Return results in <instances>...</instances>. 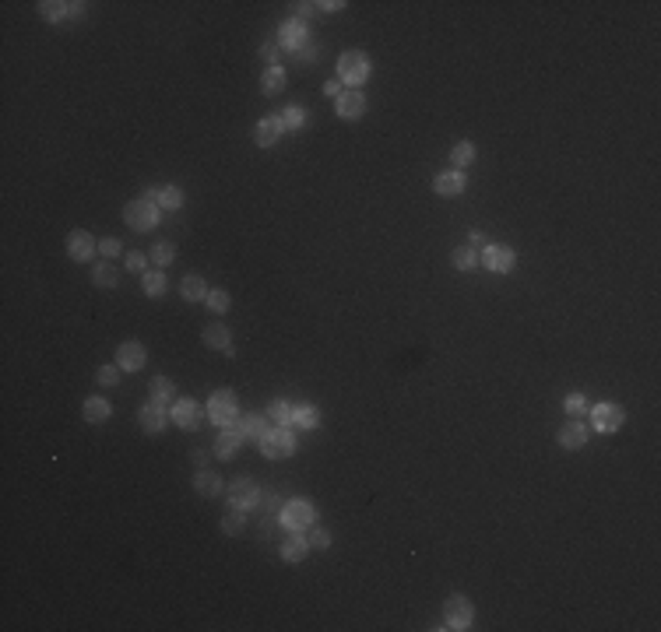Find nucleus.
<instances>
[{"instance_id": "2eb2a0df", "label": "nucleus", "mask_w": 661, "mask_h": 632, "mask_svg": "<svg viewBox=\"0 0 661 632\" xmlns=\"http://www.w3.org/2000/svg\"><path fill=\"white\" fill-rule=\"evenodd\" d=\"M433 190H436L440 197H461V193H465V176H461V169L440 173L433 179Z\"/></svg>"}, {"instance_id": "7c9ffc66", "label": "nucleus", "mask_w": 661, "mask_h": 632, "mask_svg": "<svg viewBox=\"0 0 661 632\" xmlns=\"http://www.w3.org/2000/svg\"><path fill=\"white\" fill-rule=\"evenodd\" d=\"M148 394H152V401L166 404V401H173L176 387H173V380H166V376H155V380L148 383Z\"/></svg>"}, {"instance_id": "a878e982", "label": "nucleus", "mask_w": 661, "mask_h": 632, "mask_svg": "<svg viewBox=\"0 0 661 632\" xmlns=\"http://www.w3.org/2000/svg\"><path fill=\"white\" fill-rule=\"evenodd\" d=\"M141 288H144V295H148V299H159V295H166L169 282H166V274H162V271H144V274H141Z\"/></svg>"}, {"instance_id": "b1692460", "label": "nucleus", "mask_w": 661, "mask_h": 632, "mask_svg": "<svg viewBox=\"0 0 661 632\" xmlns=\"http://www.w3.org/2000/svg\"><path fill=\"white\" fill-rule=\"evenodd\" d=\"M208 291H211V288L204 285L201 274H186V278L180 282V295L186 299V302H201V299H208Z\"/></svg>"}, {"instance_id": "6ab92c4d", "label": "nucleus", "mask_w": 661, "mask_h": 632, "mask_svg": "<svg viewBox=\"0 0 661 632\" xmlns=\"http://www.w3.org/2000/svg\"><path fill=\"white\" fill-rule=\"evenodd\" d=\"M222 478H218V471H211V467H204V471H197V478H194V488H197V496H204V499H215L218 492H222Z\"/></svg>"}, {"instance_id": "20e7f679", "label": "nucleus", "mask_w": 661, "mask_h": 632, "mask_svg": "<svg viewBox=\"0 0 661 632\" xmlns=\"http://www.w3.org/2000/svg\"><path fill=\"white\" fill-rule=\"evenodd\" d=\"M443 629H472V622H475V604L468 601V597H450L447 604H443Z\"/></svg>"}, {"instance_id": "f8f14e48", "label": "nucleus", "mask_w": 661, "mask_h": 632, "mask_svg": "<svg viewBox=\"0 0 661 632\" xmlns=\"http://www.w3.org/2000/svg\"><path fill=\"white\" fill-rule=\"evenodd\" d=\"M99 246H95V239L88 235V232H81V229H74L70 235H67V257L70 260H92V253H95Z\"/></svg>"}, {"instance_id": "c756f323", "label": "nucleus", "mask_w": 661, "mask_h": 632, "mask_svg": "<svg viewBox=\"0 0 661 632\" xmlns=\"http://www.w3.org/2000/svg\"><path fill=\"white\" fill-rule=\"evenodd\" d=\"M292 425H296V429H302V432L317 429V425H320V411H317L313 404H302L300 411L292 414Z\"/></svg>"}, {"instance_id": "a211bd4d", "label": "nucleus", "mask_w": 661, "mask_h": 632, "mask_svg": "<svg viewBox=\"0 0 661 632\" xmlns=\"http://www.w3.org/2000/svg\"><path fill=\"white\" fill-rule=\"evenodd\" d=\"M201 338H204V345H208V348H218V351L233 355V334H229V327H226V323H208Z\"/></svg>"}, {"instance_id": "58836bf2", "label": "nucleus", "mask_w": 661, "mask_h": 632, "mask_svg": "<svg viewBox=\"0 0 661 632\" xmlns=\"http://www.w3.org/2000/svg\"><path fill=\"white\" fill-rule=\"evenodd\" d=\"M162 208H169V211H176L183 204V190L180 186H162V200H159Z\"/></svg>"}, {"instance_id": "72a5a7b5", "label": "nucleus", "mask_w": 661, "mask_h": 632, "mask_svg": "<svg viewBox=\"0 0 661 632\" xmlns=\"http://www.w3.org/2000/svg\"><path fill=\"white\" fill-rule=\"evenodd\" d=\"M306 119H310V109H306V106H289V109L282 113L285 130H300V127H306Z\"/></svg>"}, {"instance_id": "09e8293b", "label": "nucleus", "mask_w": 661, "mask_h": 632, "mask_svg": "<svg viewBox=\"0 0 661 632\" xmlns=\"http://www.w3.org/2000/svg\"><path fill=\"white\" fill-rule=\"evenodd\" d=\"M144 200L159 204V200H162V190H159V186H144Z\"/></svg>"}, {"instance_id": "dca6fc26", "label": "nucleus", "mask_w": 661, "mask_h": 632, "mask_svg": "<svg viewBox=\"0 0 661 632\" xmlns=\"http://www.w3.org/2000/svg\"><path fill=\"white\" fill-rule=\"evenodd\" d=\"M584 443H588V429H584V422L570 418V422L559 429V446H563V450H581Z\"/></svg>"}, {"instance_id": "9b49d317", "label": "nucleus", "mask_w": 661, "mask_h": 632, "mask_svg": "<svg viewBox=\"0 0 661 632\" xmlns=\"http://www.w3.org/2000/svg\"><path fill=\"white\" fill-rule=\"evenodd\" d=\"M282 130H285L282 116L268 113V116H260V123H257V130H253V141H257L260 148H275L278 137H282Z\"/></svg>"}, {"instance_id": "aec40b11", "label": "nucleus", "mask_w": 661, "mask_h": 632, "mask_svg": "<svg viewBox=\"0 0 661 632\" xmlns=\"http://www.w3.org/2000/svg\"><path fill=\"white\" fill-rule=\"evenodd\" d=\"M282 46H289V50H302L306 46V21L292 18V21L282 25Z\"/></svg>"}, {"instance_id": "4c0bfd02", "label": "nucleus", "mask_w": 661, "mask_h": 632, "mask_svg": "<svg viewBox=\"0 0 661 632\" xmlns=\"http://www.w3.org/2000/svg\"><path fill=\"white\" fill-rule=\"evenodd\" d=\"M204 302L211 306V313H218V316H222V313L229 309V302H233V299H229V291H226V288H211Z\"/></svg>"}, {"instance_id": "0eeeda50", "label": "nucleus", "mask_w": 661, "mask_h": 632, "mask_svg": "<svg viewBox=\"0 0 661 632\" xmlns=\"http://www.w3.org/2000/svg\"><path fill=\"white\" fill-rule=\"evenodd\" d=\"M282 523H285L289 530L313 527V523H317V510H313V503H310V499H292V503H285V506H282Z\"/></svg>"}, {"instance_id": "37998d69", "label": "nucleus", "mask_w": 661, "mask_h": 632, "mask_svg": "<svg viewBox=\"0 0 661 632\" xmlns=\"http://www.w3.org/2000/svg\"><path fill=\"white\" fill-rule=\"evenodd\" d=\"M563 407H566V414H573V418H577V414H584V407H588V397H584V394H570V397L563 401Z\"/></svg>"}, {"instance_id": "a18cd8bd", "label": "nucleus", "mask_w": 661, "mask_h": 632, "mask_svg": "<svg viewBox=\"0 0 661 632\" xmlns=\"http://www.w3.org/2000/svg\"><path fill=\"white\" fill-rule=\"evenodd\" d=\"M260 57L268 60V67H278V46L275 43H264L260 46Z\"/></svg>"}, {"instance_id": "49530a36", "label": "nucleus", "mask_w": 661, "mask_h": 632, "mask_svg": "<svg viewBox=\"0 0 661 632\" xmlns=\"http://www.w3.org/2000/svg\"><path fill=\"white\" fill-rule=\"evenodd\" d=\"M324 95H327V99H338V95H342V77H327V81H324Z\"/></svg>"}, {"instance_id": "2f4dec72", "label": "nucleus", "mask_w": 661, "mask_h": 632, "mask_svg": "<svg viewBox=\"0 0 661 632\" xmlns=\"http://www.w3.org/2000/svg\"><path fill=\"white\" fill-rule=\"evenodd\" d=\"M92 282H95L99 288H117L120 274H117L113 264H95V267H92Z\"/></svg>"}, {"instance_id": "39448f33", "label": "nucleus", "mask_w": 661, "mask_h": 632, "mask_svg": "<svg viewBox=\"0 0 661 632\" xmlns=\"http://www.w3.org/2000/svg\"><path fill=\"white\" fill-rule=\"evenodd\" d=\"M208 418H211L218 429L233 425V422H236V394H233V390H215V394L208 397Z\"/></svg>"}, {"instance_id": "393cba45", "label": "nucleus", "mask_w": 661, "mask_h": 632, "mask_svg": "<svg viewBox=\"0 0 661 632\" xmlns=\"http://www.w3.org/2000/svg\"><path fill=\"white\" fill-rule=\"evenodd\" d=\"M197 418H201V407L190 401V397H186V401H176V407H173V422H176L180 429H194Z\"/></svg>"}, {"instance_id": "6e6552de", "label": "nucleus", "mask_w": 661, "mask_h": 632, "mask_svg": "<svg viewBox=\"0 0 661 632\" xmlns=\"http://www.w3.org/2000/svg\"><path fill=\"white\" fill-rule=\"evenodd\" d=\"M623 422H626V411H623L619 404H612V401L595 404V411H591V425H595L598 432H619Z\"/></svg>"}, {"instance_id": "1a4fd4ad", "label": "nucleus", "mask_w": 661, "mask_h": 632, "mask_svg": "<svg viewBox=\"0 0 661 632\" xmlns=\"http://www.w3.org/2000/svg\"><path fill=\"white\" fill-rule=\"evenodd\" d=\"M229 503H233L236 510H253V506L260 503V488H257V481L246 478V474H240V478L229 485Z\"/></svg>"}, {"instance_id": "f704fd0d", "label": "nucleus", "mask_w": 661, "mask_h": 632, "mask_svg": "<svg viewBox=\"0 0 661 632\" xmlns=\"http://www.w3.org/2000/svg\"><path fill=\"white\" fill-rule=\"evenodd\" d=\"M268 414H271V422H275V425H282V429H285V425H292V414H296V411L289 407V401H271Z\"/></svg>"}, {"instance_id": "423d86ee", "label": "nucleus", "mask_w": 661, "mask_h": 632, "mask_svg": "<svg viewBox=\"0 0 661 632\" xmlns=\"http://www.w3.org/2000/svg\"><path fill=\"white\" fill-rule=\"evenodd\" d=\"M479 264H485L492 274H510V271H514V264H517V257H514V250H510V246L489 242V246L479 253Z\"/></svg>"}, {"instance_id": "5701e85b", "label": "nucleus", "mask_w": 661, "mask_h": 632, "mask_svg": "<svg viewBox=\"0 0 661 632\" xmlns=\"http://www.w3.org/2000/svg\"><path fill=\"white\" fill-rule=\"evenodd\" d=\"M81 414H85V422L99 425V422H106V418L113 414V404L106 401V397H88V401H85V407H81Z\"/></svg>"}, {"instance_id": "c85d7f7f", "label": "nucleus", "mask_w": 661, "mask_h": 632, "mask_svg": "<svg viewBox=\"0 0 661 632\" xmlns=\"http://www.w3.org/2000/svg\"><path fill=\"white\" fill-rule=\"evenodd\" d=\"M450 162H454V169L472 166V162H475V144H472V141H458V144L450 148Z\"/></svg>"}, {"instance_id": "c9c22d12", "label": "nucleus", "mask_w": 661, "mask_h": 632, "mask_svg": "<svg viewBox=\"0 0 661 632\" xmlns=\"http://www.w3.org/2000/svg\"><path fill=\"white\" fill-rule=\"evenodd\" d=\"M39 14H43L46 21H60L63 14H70V4H60V0H43V4H39Z\"/></svg>"}, {"instance_id": "8fccbe9b", "label": "nucleus", "mask_w": 661, "mask_h": 632, "mask_svg": "<svg viewBox=\"0 0 661 632\" xmlns=\"http://www.w3.org/2000/svg\"><path fill=\"white\" fill-rule=\"evenodd\" d=\"M300 57L306 60V63H313V60H317V46H302V50H300Z\"/></svg>"}, {"instance_id": "79ce46f5", "label": "nucleus", "mask_w": 661, "mask_h": 632, "mask_svg": "<svg viewBox=\"0 0 661 632\" xmlns=\"http://www.w3.org/2000/svg\"><path fill=\"white\" fill-rule=\"evenodd\" d=\"M310 548H320V552H327V548H331V530H324V527H313V534H310Z\"/></svg>"}, {"instance_id": "412c9836", "label": "nucleus", "mask_w": 661, "mask_h": 632, "mask_svg": "<svg viewBox=\"0 0 661 632\" xmlns=\"http://www.w3.org/2000/svg\"><path fill=\"white\" fill-rule=\"evenodd\" d=\"M282 559L285 562H302L306 559V552H310V537H302V534H292V537H285L282 541Z\"/></svg>"}, {"instance_id": "3c124183", "label": "nucleus", "mask_w": 661, "mask_h": 632, "mask_svg": "<svg viewBox=\"0 0 661 632\" xmlns=\"http://www.w3.org/2000/svg\"><path fill=\"white\" fill-rule=\"evenodd\" d=\"M468 239H472V246H482V232L479 229H472V235H468Z\"/></svg>"}, {"instance_id": "cd10ccee", "label": "nucleus", "mask_w": 661, "mask_h": 632, "mask_svg": "<svg viewBox=\"0 0 661 632\" xmlns=\"http://www.w3.org/2000/svg\"><path fill=\"white\" fill-rule=\"evenodd\" d=\"M450 264H454L458 271H475V267H479V250H475V246H461V250L450 253Z\"/></svg>"}, {"instance_id": "9d476101", "label": "nucleus", "mask_w": 661, "mask_h": 632, "mask_svg": "<svg viewBox=\"0 0 661 632\" xmlns=\"http://www.w3.org/2000/svg\"><path fill=\"white\" fill-rule=\"evenodd\" d=\"M144 362H148V351L141 341H123L117 348V365L123 373H137V369H144Z\"/></svg>"}, {"instance_id": "c03bdc74", "label": "nucleus", "mask_w": 661, "mask_h": 632, "mask_svg": "<svg viewBox=\"0 0 661 632\" xmlns=\"http://www.w3.org/2000/svg\"><path fill=\"white\" fill-rule=\"evenodd\" d=\"M99 253H102V257H120L123 253L120 239H102V242H99Z\"/></svg>"}, {"instance_id": "e433bc0d", "label": "nucleus", "mask_w": 661, "mask_h": 632, "mask_svg": "<svg viewBox=\"0 0 661 632\" xmlns=\"http://www.w3.org/2000/svg\"><path fill=\"white\" fill-rule=\"evenodd\" d=\"M243 523H246V510H236V506H233V510L222 517V534H240Z\"/></svg>"}, {"instance_id": "4be33fe9", "label": "nucleus", "mask_w": 661, "mask_h": 632, "mask_svg": "<svg viewBox=\"0 0 661 632\" xmlns=\"http://www.w3.org/2000/svg\"><path fill=\"white\" fill-rule=\"evenodd\" d=\"M240 443H243V436H240V429H226V432H218V439H215V454H218V460H229L236 450H240Z\"/></svg>"}, {"instance_id": "ddd939ff", "label": "nucleus", "mask_w": 661, "mask_h": 632, "mask_svg": "<svg viewBox=\"0 0 661 632\" xmlns=\"http://www.w3.org/2000/svg\"><path fill=\"white\" fill-rule=\"evenodd\" d=\"M334 109H338V116H342V119H359V116L366 113V95H362L359 88L342 92V95L334 99Z\"/></svg>"}, {"instance_id": "a19ab883", "label": "nucleus", "mask_w": 661, "mask_h": 632, "mask_svg": "<svg viewBox=\"0 0 661 632\" xmlns=\"http://www.w3.org/2000/svg\"><path fill=\"white\" fill-rule=\"evenodd\" d=\"M144 264H148V257H144V253H137V250H134V253H127V260H123V267H127L130 274H144Z\"/></svg>"}, {"instance_id": "4468645a", "label": "nucleus", "mask_w": 661, "mask_h": 632, "mask_svg": "<svg viewBox=\"0 0 661 632\" xmlns=\"http://www.w3.org/2000/svg\"><path fill=\"white\" fill-rule=\"evenodd\" d=\"M137 422H141L144 432H162L166 422H169V414H166V407H162L159 401H148L141 411H137Z\"/></svg>"}, {"instance_id": "7ed1b4c3", "label": "nucleus", "mask_w": 661, "mask_h": 632, "mask_svg": "<svg viewBox=\"0 0 661 632\" xmlns=\"http://www.w3.org/2000/svg\"><path fill=\"white\" fill-rule=\"evenodd\" d=\"M123 222L134 232H148V229H155V222H159V208L152 200H144V197L141 200H130L123 208Z\"/></svg>"}, {"instance_id": "de8ad7c7", "label": "nucleus", "mask_w": 661, "mask_h": 632, "mask_svg": "<svg viewBox=\"0 0 661 632\" xmlns=\"http://www.w3.org/2000/svg\"><path fill=\"white\" fill-rule=\"evenodd\" d=\"M190 460H194V467H197V471H204V467H208V454H204V450H194V454H190Z\"/></svg>"}, {"instance_id": "f3484780", "label": "nucleus", "mask_w": 661, "mask_h": 632, "mask_svg": "<svg viewBox=\"0 0 661 632\" xmlns=\"http://www.w3.org/2000/svg\"><path fill=\"white\" fill-rule=\"evenodd\" d=\"M233 429H240L243 439H257V443H260V439H264V432H268L271 425H268V418H264V414H257V411H253V414H246V418H236V422H233Z\"/></svg>"}, {"instance_id": "f257e3e1", "label": "nucleus", "mask_w": 661, "mask_h": 632, "mask_svg": "<svg viewBox=\"0 0 661 632\" xmlns=\"http://www.w3.org/2000/svg\"><path fill=\"white\" fill-rule=\"evenodd\" d=\"M338 77H342L345 85H352V88L366 85V77H369V57H366L362 50H345V53L338 57Z\"/></svg>"}, {"instance_id": "bb28decb", "label": "nucleus", "mask_w": 661, "mask_h": 632, "mask_svg": "<svg viewBox=\"0 0 661 632\" xmlns=\"http://www.w3.org/2000/svg\"><path fill=\"white\" fill-rule=\"evenodd\" d=\"M285 70L282 67H268L264 70V77H260V88H264V95H278V92H285Z\"/></svg>"}, {"instance_id": "473e14b6", "label": "nucleus", "mask_w": 661, "mask_h": 632, "mask_svg": "<svg viewBox=\"0 0 661 632\" xmlns=\"http://www.w3.org/2000/svg\"><path fill=\"white\" fill-rule=\"evenodd\" d=\"M148 260H155L159 271H162V267H169V264L176 260V246H173V242H155L152 253H148Z\"/></svg>"}, {"instance_id": "ea45409f", "label": "nucleus", "mask_w": 661, "mask_h": 632, "mask_svg": "<svg viewBox=\"0 0 661 632\" xmlns=\"http://www.w3.org/2000/svg\"><path fill=\"white\" fill-rule=\"evenodd\" d=\"M95 380H99L102 387H117V383H120V365H99Z\"/></svg>"}, {"instance_id": "f03ea898", "label": "nucleus", "mask_w": 661, "mask_h": 632, "mask_svg": "<svg viewBox=\"0 0 661 632\" xmlns=\"http://www.w3.org/2000/svg\"><path fill=\"white\" fill-rule=\"evenodd\" d=\"M292 450H296V436L289 432V429H268L264 432V439H260V454L268 460H285L292 457Z\"/></svg>"}]
</instances>
